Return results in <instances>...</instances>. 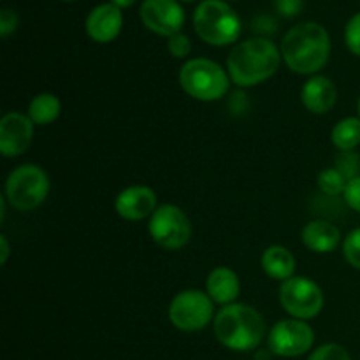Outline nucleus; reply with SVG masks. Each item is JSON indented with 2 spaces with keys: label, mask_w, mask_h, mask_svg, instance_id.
Returning <instances> with one entry per match:
<instances>
[{
  "label": "nucleus",
  "mask_w": 360,
  "mask_h": 360,
  "mask_svg": "<svg viewBox=\"0 0 360 360\" xmlns=\"http://www.w3.org/2000/svg\"><path fill=\"white\" fill-rule=\"evenodd\" d=\"M343 257L354 269L360 271V227L348 232L343 239Z\"/></svg>",
  "instance_id": "4be33fe9"
},
{
  "label": "nucleus",
  "mask_w": 360,
  "mask_h": 360,
  "mask_svg": "<svg viewBox=\"0 0 360 360\" xmlns=\"http://www.w3.org/2000/svg\"><path fill=\"white\" fill-rule=\"evenodd\" d=\"M255 28L260 32V34H273L276 30V23L271 16H259L255 20Z\"/></svg>",
  "instance_id": "c756f323"
},
{
  "label": "nucleus",
  "mask_w": 360,
  "mask_h": 360,
  "mask_svg": "<svg viewBox=\"0 0 360 360\" xmlns=\"http://www.w3.org/2000/svg\"><path fill=\"white\" fill-rule=\"evenodd\" d=\"M313 343H315V330L304 320H280L271 327L267 334V348L276 357H301L311 350Z\"/></svg>",
  "instance_id": "9d476101"
},
{
  "label": "nucleus",
  "mask_w": 360,
  "mask_h": 360,
  "mask_svg": "<svg viewBox=\"0 0 360 360\" xmlns=\"http://www.w3.org/2000/svg\"><path fill=\"white\" fill-rule=\"evenodd\" d=\"M345 42L355 56H360V13L354 14L348 20L347 28H345Z\"/></svg>",
  "instance_id": "393cba45"
},
{
  "label": "nucleus",
  "mask_w": 360,
  "mask_h": 360,
  "mask_svg": "<svg viewBox=\"0 0 360 360\" xmlns=\"http://www.w3.org/2000/svg\"><path fill=\"white\" fill-rule=\"evenodd\" d=\"M330 141L340 151H354L360 144V118L348 116L333 127Z\"/></svg>",
  "instance_id": "aec40b11"
},
{
  "label": "nucleus",
  "mask_w": 360,
  "mask_h": 360,
  "mask_svg": "<svg viewBox=\"0 0 360 360\" xmlns=\"http://www.w3.org/2000/svg\"><path fill=\"white\" fill-rule=\"evenodd\" d=\"M151 239L164 250L183 248L192 238V224L185 211L176 204H162L148 224Z\"/></svg>",
  "instance_id": "1a4fd4ad"
},
{
  "label": "nucleus",
  "mask_w": 360,
  "mask_h": 360,
  "mask_svg": "<svg viewBox=\"0 0 360 360\" xmlns=\"http://www.w3.org/2000/svg\"><path fill=\"white\" fill-rule=\"evenodd\" d=\"M169 320L183 333H197L214 320V302L202 290H181L169 304Z\"/></svg>",
  "instance_id": "0eeeda50"
},
{
  "label": "nucleus",
  "mask_w": 360,
  "mask_h": 360,
  "mask_svg": "<svg viewBox=\"0 0 360 360\" xmlns=\"http://www.w3.org/2000/svg\"><path fill=\"white\" fill-rule=\"evenodd\" d=\"M316 183H319L320 192L326 193V195L334 197V195H343L345 188H347L348 185V179L345 178L343 172L338 171L336 167H329L319 172Z\"/></svg>",
  "instance_id": "412c9836"
},
{
  "label": "nucleus",
  "mask_w": 360,
  "mask_h": 360,
  "mask_svg": "<svg viewBox=\"0 0 360 360\" xmlns=\"http://www.w3.org/2000/svg\"><path fill=\"white\" fill-rule=\"evenodd\" d=\"M167 49L174 58H186L192 53V41L188 35L178 32L167 39Z\"/></svg>",
  "instance_id": "a878e982"
},
{
  "label": "nucleus",
  "mask_w": 360,
  "mask_h": 360,
  "mask_svg": "<svg viewBox=\"0 0 360 360\" xmlns=\"http://www.w3.org/2000/svg\"><path fill=\"white\" fill-rule=\"evenodd\" d=\"M304 0H274V7L283 18H294L301 14Z\"/></svg>",
  "instance_id": "c85d7f7f"
},
{
  "label": "nucleus",
  "mask_w": 360,
  "mask_h": 360,
  "mask_svg": "<svg viewBox=\"0 0 360 360\" xmlns=\"http://www.w3.org/2000/svg\"><path fill=\"white\" fill-rule=\"evenodd\" d=\"M260 266L269 278L285 281L295 276L294 273L297 267V260L288 248L281 245H273L264 250L262 257H260Z\"/></svg>",
  "instance_id": "a211bd4d"
},
{
  "label": "nucleus",
  "mask_w": 360,
  "mask_h": 360,
  "mask_svg": "<svg viewBox=\"0 0 360 360\" xmlns=\"http://www.w3.org/2000/svg\"><path fill=\"white\" fill-rule=\"evenodd\" d=\"M302 245L313 253H330L340 246L341 232L327 220H313L302 229Z\"/></svg>",
  "instance_id": "f3484780"
},
{
  "label": "nucleus",
  "mask_w": 360,
  "mask_h": 360,
  "mask_svg": "<svg viewBox=\"0 0 360 360\" xmlns=\"http://www.w3.org/2000/svg\"><path fill=\"white\" fill-rule=\"evenodd\" d=\"M193 28L206 44H234L241 35V20L225 0H204L193 11Z\"/></svg>",
  "instance_id": "20e7f679"
},
{
  "label": "nucleus",
  "mask_w": 360,
  "mask_h": 360,
  "mask_svg": "<svg viewBox=\"0 0 360 360\" xmlns=\"http://www.w3.org/2000/svg\"><path fill=\"white\" fill-rule=\"evenodd\" d=\"M302 105L313 115H327L338 102V88L330 77L315 74L309 77L301 90Z\"/></svg>",
  "instance_id": "2eb2a0df"
},
{
  "label": "nucleus",
  "mask_w": 360,
  "mask_h": 360,
  "mask_svg": "<svg viewBox=\"0 0 360 360\" xmlns=\"http://www.w3.org/2000/svg\"><path fill=\"white\" fill-rule=\"evenodd\" d=\"M343 197L348 207H352V210L360 213V176L348 181Z\"/></svg>",
  "instance_id": "cd10ccee"
},
{
  "label": "nucleus",
  "mask_w": 360,
  "mask_h": 360,
  "mask_svg": "<svg viewBox=\"0 0 360 360\" xmlns=\"http://www.w3.org/2000/svg\"><path fill=\"white\" fill-rule=\"evenodd\" d=\"M63 2H72V0H63Z\"/></svg>",
  "instance_id": "f704fd0d"
},
{
  "label": "nucleus",
  "mask_w": 360,
  "mask_h": 360,
  "mask_svg": "<svg viewBox=\"0 0 360 360\" xmlns=\"http://www.w3.org/2000/svg\"><path fill=\"white\" fill-rule=\"evenodd\" d=\"M183 2H195V0H183Z\"/></svg>",
  "instance_id": "72a5a7b5"
},
{
  "label": "nucleus",
  "mask_w": 360,
  "mask_h": 360,
  "mask_svg": "<svg viewBox=\"0 0 360 360\" xmlns=\"http://www.w3.org/2000/svg\"><path fill=\"white\" fill-rule=\"evenodd\" d=\"M137 0H111V4H115L120 9H127V7H132Z\"/></svg>",
  "instance_id": "2f4dec72"
},
{
  "label": "nucleus",
  "mask_w": 360,
  "mask_h": 360,
  "mask_svg": "<svg viewBox=\"0 0 360 360\" xmlns=\"http://www.w3.org/2000/svg\"><path fill=\"white\" fill-rule=\"evenodd\" d=\"M62 112V102L56 97L55 94H49V91H42L37 94L28 104V112L32 122L35 125H51L53 122H56Z\"/></svg>",
  "instance_id": "6ab92c4d"
},
{
  "label": "nucleus",
  "mask_w": 360,
  "mask_h": 360,
  "mask_svg": "<svg viewBox=\"0 0 360 360\" xmlns=\"http://www.w3.org/2000/svg\"><path fill=\"white\" fill-rule=\"evenodd\" d=\"M280 304L292 319L308 322L322 313L326 297L319 283L306 276H292L281 281Z\"/></svg>",
  "instance_id": "6e6552de"
},
{
  "label": "nucleus",
  "mask_w": 360,
  "mask_h": 360,
  "mask_svg": "<svg viewBox=\"0 0 360 360\" xmlns=\"http://www.w3.org/2000/svg\"><path fill=\"white\" fill-rule=\"evenodd\" d=\"M281 60V49L271 39L253 37L232 48L227 56V72L238 86H257L278 72Z\"/></svg>",
  "instance_id": "f03ea898"
},
{
  "label": "nucleus",
  "mask_w": 360,
  "mask_h": 360,
  "mask_svg": "<svg viewBox=\"0 0 360 360\" xmlns=\"http://www.w3.org/2000/svg\"><path fill=\"white\" fill-rule=\"evenodd\" d=\"M158 200L153 188L144 185L127 186L116 195L115 210L123 220L141 221L144 218H151L157 211Z\"/></svg>",
  "instance_id": "ddd939ff"
},
{
  "label": "nucleus",
  "mask_w": 360,
  "mask_h": 360,
  "mask_svg": "<svg viewBox=\"0 0 360 360\" xmlns=\"http://www.w3.org/2000/svg\"><path fill=\"white\" fill-rule=\"evenodd\" d=\"M330 56V35L323 25L304 21L285 34L281 58L285 65L301 76H315L327 65Z\"/></svg>",
  "instance_id": "f257e3e1"
},
{
  "label": "nucleus",
  "mask_w": 360,
  "mask_h": 360,
  "mask_svg": "<svg viewBox=\"0 0 360 360\" xmlns=\"http://www.w3.org/2000/svg\"><path fill=\"white\" fill-rule=\"evenodd\" d=\"M49 193V178L35 164L18 165L6 181L7 202L18 211H32L41 206Z\"/></svg>",
  "instance_id": "423d86ee"
},
{
  "label": "nucleus",
  "mask_w": 360,
  "mask_h": 360,
  "mask_svg": "<svg viewBox=\"0 0 360 360\" xmlns=\"http://www.w3.org/2000/svg\"><path fill=\"white\" fill-rule=\"evenodd\" d=\"M178 81L185 94L200 102L220 101L232 83L227 70L210 58H192L183 63Z\"/></svg>",
  "instance_id": "39448f33"
},
{
  "label": "nucleus",
  "mask_w": 360,
  "mask_h": 360,
  "mask_svg": "<svg viewBox=\"0 0 360 360\" xmlns=\"http://www.w3.org/2000/svg\"><path fill=\"white\" fill-rule=\"evenodd\" d=\"M357 111H359V118H360V97H359V102H357Z\"/></svg>",
  "instance_id": "473e14b6"
},
{
  "label": "nucleus",
  "mask_w": 360,
  "mask_h": 360,
  "mask_svg": "<svg viewBox=\"0 0 360 360\" xmlns=\"http://www.w3.org/2000/svg\"><path fill=\"white\" fill-rule=\"evenodd\" d=\"M34 127L30 116L23 112H6L0 120V153L6 158L23 155L34 139Z\"/></svg>",
  "instance_id": "f8f14e48"
},
{
  "label": "nucleus",
  "mask_w": 360,
  "mask_h": 360,
  "mask_svg": "<svg viewBox=\"0 0 360 360\" xmlns=\"http://www.w3.org/2000/svg\"><path fill=\"white\" fill-rule=\"evenodd\" d=\"M241 292V281L236 271L231 267H214L206 280V294L210 295L214 304H220L221 308L229 304H234L236 299Z\"/></svg>",
  "instance_id": "dca6fc26"
},
{
  "label": "nucleus",
  "mask_w": 360,
  "mask_h": 360,
  "mask_svg": "<svg viewBox=\"0 0 360 360\" xmlns=\"http://www.w3.org/2000/svg\"><path fill=\"white\" fill-rule=\"evenodd\" d=\"M0 248H2V252H0V264H6L7 259H9L11 255V246H9V241H7V236L2 234L0 236Z\"/></svg>",
  "instance_id": "7c9ffc66"
},
{
  "label": "nucleus",
  "mask_w": 360,
  "mask_h": 360,
  "mask_svg": "<svg viewBox=\"0 0 360 360\" xmlns=\"http://www.w3.org/2000/svg\"><path fill=\"white\" fill-rule=\"evenodd\" d=\"M213 329L220 345L232 352L255 350L266 338L262 315L245 302L224 306L214 315Z\"/></svg>",
  "instance_id": "7ed1b4c3"
},
{
  "label": "nucleus",
  "mask_w": 360,
  "mask_h": 360,
  "mask_svg": "<svg viewBox=\"0 0 360 360\" xmlns=\"http://www.w3.org/2000/svg\"><path fill=\"white\" fill-rule=\"evenodd\" d=\"M308 360H352V357L343 345L326 343L313 350Z\"/></svg>",
  "instance_id": "5701e85b"
},
{
  "label": "nucleus",
  "mask_w": 360,
  "mask_h": 360,
  "mask_svg": "<svg viewBox=\"0 0 360 360\" xmlns=\"http://www.w3.org/2000/svg\"><path fill=\"white\" fill-rule=\"evenodd\" d=\"M123 27V14L120 7L115 4H101V6L94 7L86 18V34L95 42H105L115 41L120 35Z\"/></svg>",
  "instance_id": "4468645a"
},
{
  "label": "nucleus",
  "mask_w": 360,
  "mask_h": 360,
  "mask_svg": "<svg viewBox=\"0 0 360 360\" xmlns=\"http://www.w3.org/2000/svg\"><path fill=\"white\" fill-rule=\"evenodd\" d=\"M334 167H336L340 172H343V176L348 179V181L354 178H357V176H360L359 174V171H360L359 155L354 153V151H343V153L336 158V165H334Z\"/></svg>",
  "instance_id": "b1692460"
},
{
  "label": "nucleus",
  "mask_w": 360,
  "mask_h": 360,
  "mask_svg": "<svg viewBox=\"0 0 360 360\" xmlns=\"http://www.w3.org/2000/svg\"><path fill=\"white\" fill-rule=\"evenodd\" d=\"M18 23H20V18H18L16 11L9 9V7H4V9L0 11V35H2L4 39H7L14 30H16Z\"/></svg>",
  "instance_id": "bb28decb"
},
{
  "label": "nucleus",
  "mask_w": 360,
  "mask_h": 360,
  "mask_svg": "<svg viewBox=\"0 0 360 360\" xmlns=\"http://www.w3.org/2000/svg\"><path fill=\"white\" fill-rule=\"evenodd\" d=\"M225 2H227V0H225Z\"/></svg>",
  "instance_id": "c9c22d12"
},
{
  "label": "nucleus",
  "mask_w": 360,
  "mask_h": 360,
  "mask_svg": "<svg viewBox=\"0 0 360 360\" xmlns=\"http://www.w3.org/2000/svg\"><path fill=\"white\" fill-rule=\"evenodd\" d=\"M139 16L148 30L167 39L185 25V11L178 0H143Z\"/></svg>",
  "instance_id": "9b49d317"
}]
</instances>
